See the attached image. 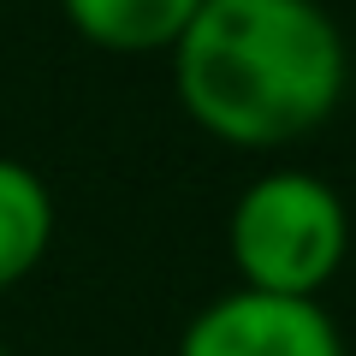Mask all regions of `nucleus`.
<instances>
[{
  "label": "nucleus",
  "instance_id": "f257e3e1",
  "mask_svg": "<svg viewBox=\"0 0 356 356\" xmlns=\"http://www.w3.org/2000/svg\"><path fill=\"white\" fill-rule=\"evenodd\" d=\"M166 60L191 125L243 154L315 137L350 89V48L321 0H202Z\"/></svg>",
  "mask_w": 356,
  "mask_h": 356
},
{
  "label": "nucleus",
  "instance_id": "f03ea898",
  "mask_svg": "<svg viewBox=\"0 0 356 356\" xmlns=\"http://www.w3.org/2000/svg\"><path fill=\"white\" fill-rule=\"evenodd\" d=\"M226 255L243 291L321 303L350 255V208L321 172L273 166L250 178L226 220Z\"/></svg>",
  "mask_w": 356,
  "mask_h": 356
},
{
  "label": "nucleus",
  "instance_id": "7ed1b4c3",
  "mask_svg": "<svg viewBox=\"0 0 356 356\" xmlns=\"http://www.w3.org/2000/svg\"><path fill=\"white\" fill-rule=\"evenodd\" d=\"M172 356H350L339 321L309 297H267V291H226L202 303Z\"/></svg>",
  "mask_w": 356,
  "mask_h": 356
},
{
  "label": "nucleus",
  "instance_id": "20e7f679",
  "mask_svg": "<svg viewBox=\"0 0 356 356\" xmlns=\"http://www.w3.org/2000/svg\"><path fill=\"white\" fill-rule=\"evenodd\" d=\"M202 0H60L65 24L102 54H172Z\"/></svg>",
  "mask_w": 356,
  "mask_h": 356
},
{
  "label": "nucleus",
  "instance_id": "39448f33",
  "mask_svg": "<svg viewBox=\"0 0 356 356\" xmlns=\"http://www.w3.org/2000/svg\"><path fill=\"white\" fill-rule=\"evenodd\" d=\"M54 250V191L36 166L0 154V297L24 285Z\"/></svg>",
  "mask_w": 356,
  "mask_h": 356
},
{
  "label": "nucleus",
  "instance_id": "423d86ee",
  "mask_svg": "<svg viewBox=\"0 0 356 356\" xmlns=\"http://www.w3.org/2000/svg\"><path fill=\"white\" fill-rule=\"evenodd\" d=\"M0 356H13V350H6V344H0Z\"/></svg>",
  "mask_w": 356,
  "mask_h": 356
}]
</instances>
